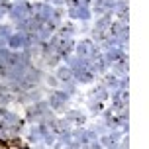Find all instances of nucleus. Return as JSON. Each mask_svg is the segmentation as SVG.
Listing matches in <instances>:
<instances>
[{
  "label": "nucleus",
  "instance_id": "f257e3e1",
  "mask_svg": "<svg viewBox=\"0 0 149 149\" xmlns=\"http://www.w3.org/2000/svg\"><path fill=\"white\" fill-rule=\"evenodd\" d=\"M8 14H10V20L14 24H20L22 20H26V18H30V16L33 14V6H31L28 0H26V2H18V4L12 6V10H10Z\"/></svg>",
  "mask_w": 149,
  "mask_h": 149
},
{
  "label": "nucleus",
  "instance_id": "f03ea898",
  "mask_svg": "<svg viewBox=\"0 0 149 149\" xmlns=\"http://www.w3.org/2000/svg\"><path fill=\"white\" fill-rule=\"evenodd\" d=\"M69 94H65L63 90H55L51 96H49V100H47V106L51 108L53 112L55 110H63L65 106H67V102H69Z\"/></svg>",
  "mask_w": 149,
  "mask_h": 149
},
{
  "label": "nucleus",
  "instance_id": "7ed1b4c3",
  "mask_svg": "<svg viewBox=\"0 0 149 149\" xmlns=\"http://www.w3.org/2000/svg\"><path fill=\"white\" fill-rule=\"evenodd\" d=\"M122 57H126V51H122V47H110V49H106V53L102 55V59L106 61V65H114V63H118Z\"/></svg>",
  "mask_w": 149,
  "mask_h": 149
},
{
  "label": "nucleus",
  "instance_id": "20e7f679",
  "mask_svg": "<svg viewBox=\"0 0 149 149\" xmlns=\"http://www.w3.org/2000/svg\"><path fill=\"white\" fill-rule=\"evenodd\" d=\"M92 10L90 8H69V18L71 20H90Z\"/></svg>",
  "mask_w": 149,
  "mask_h": 149
},
{
  "label": "nucleus",
  "instance_id": "39448f33",
  "mask_svg": "<svg viewBox=\"0 0 149 149\" xmlns=\"http://www.w3.org/2000/svg\"><path fill=\"white\" fill-rule=\"evenodd\" d=\"M57 82H63V84H69V82H74V79H73V73L69 71V67L67 65H63V67H59L57 69Z\"/></svg>",
  "mask_w": 149,
  "mask_h": 149
},
{
  "label": "nucleus",
  "instance_id": "423d86ee",
  "mask_svg": "<svg viewBox=\"0 0 149 149\" xmlns=\"http://www.w3.org/2000/svg\"><path fill=\"white\" fill-rule=\"evenodd\" d=\"M127 69H130V65H127V55H126L118 63H114V77H122V74L127 77Z\"/></svg>",
  "mask_w": 149,
  "mask_h": 149
},
{
  "label": "nucleus",
  "instance_id": "0eeeda50",
  "mask_svg": "<svg viewBox=\"0 0 149 149\" xmlns=\"http://www.w3.org/2000/svg\"><path fill=\"white\" fill-rule=\"evenodd\" d=\"M6 45H8V47H12V49H20V47H24L22 33H12V36H8L6 37Z\"/></svg>",
  "mask_w": 149,
  "mask_h": 149
},
{
  "label": "nucleus",
  "instance_id": "6e6552de",
  "mask_svg": "<svg viewBox=\"0 0 149 149\" xmlns=\"http://www.w3.org/2000/svg\"><path fill=\"white\" fill-rule=\"evenodd\" d=\"M110 24H112V14H104V16H100V18H98L94 30H104V31H108Z\"/></svg>",
  "mask_w": 149,
  "mask_h": 149
},
{
  "label": "nucleus",
  "instance_id": "1a4fd4ad",
  "mask_svg": "<svg viewBox=\"0 0 149 149\" xmlns=\"http://www.w3.org/2000/svg\"><path fill=\"white\" fill-rule=\"evenodd\" d=\"M92 98H96V100H106L108 98V90L104 88V84H100V86H96V88L92 90Z\"/></svg>",
  "mask_w": 149,
  "mask_h": 149
},
{
  "label": "nucleus",
  "instance_id": "9d476101",
  "mask_svg": "<svg viewBox=\"0 0 149 149\" xmlns=\"http://www.w3.org/2000/svg\"><path fill=\"white\" fill-rule=\"evenodd\" d=\"M69 122V124H82V122H84V116H81V112H77V110H71L67 114V118H65Z\"/></svg>",
  "mask_w": 149,
  "mask_h": 149
},
{
  "label": "nucleus",
  "instance_id": "9b49d317",
  "mask_svg": "<svg viewBox=\"0 0 149 149\" xmlns=\"http://www.w3.org/2000/svg\"><path fill=\"white\" fill-rule=\"evenodd\" d=\"M79 82H92V79H94V73L90 71V69H86V71H82L81 74H77L74 77Z\"/></svg>",
  "mask_w": 149,
  "mask_h": 149
},
{
  "label": "nucleus",
  "instance_id": "f8f14e48",
  "mask_svg": "<svg viewBox=\"0 0 149 149\" xmlns=\"http://www.w3.org/2000/svg\"><path fill=\"white\" fill-rule=\"evenodd\" d=\"M26 116H28V122H33V124H36V122H41V116H39L36 104L31 106V108H28V114H26Z\"/></svg>",
  "mask_w": 149,
  "mask_h": 149
},
{
  "label": "nucleus",
  "instance_id": "ddd939ff",
  "mask_svg": "<svg viewBox=\"0 0 149 149\" xmlns=\"http://www.w3.org/2000/svg\"><path fill=\"white\" fill-rule=\"evenodd\" d=\"M104 88H118V77H114V74H106L104 79Z\"/></svg>",
  "mask_w": 149,
  "mask_h": 149
},
{
  "label": "nucleus",
  "instance_id": "4468645a",
  "mask_svg": "<svg viewBox=\"0 0 149 149\" xmlns=\"http://www.w3.org/2000/svg\"><path fill=\"white\" fill-rule=\"evenodd\" d=\"M73 33H74V26H73V24H67L65 28H61L59 37H71Z\"/></svg>",
  "mask_w": 149,
  "mask_h": 149
},
{
  "label": "nucleus",
  "instance_id": "2eb2a0df",
  "mask_svg": "<svg viewBox=\"0 0 149 149\" xmlns=\"http://www.w3.org/2000/svg\"><path fill=\"white\" fill-rule=\"evenodd\" d=\"M88 108H90V112H92V114H98V112H100V108H102V102H100V100H96V98H90Z\"/></svg>",
  "mask_w": 149,
  "mask_h": 149
},
{
  "label": "nucleus",
  "instance_id": "dca6fc26",
  "mask_svg": "<svg viewBox=\"0 0 149 149\" xmlns=\"http://www.w3.org/2000/svg\"><path fill=\"white\" fill-rule=\"evenodd\" d=\"M92 36H94L96 41H104L106 37H108V31H104V30H92Z\"/></svg>",
  "mask_w": 149,
  "mask_h": 149
},
{
  "label": "nucleus",
  "instance_id": "f3484780",
  "mask_svg": "<svg viewBox=\"0 0 149 149\" xmlns=\"http://www.w3.org/2000/svg\"><path fill=\"white\" fill-rule=\"evenodd\" d=\"M8 36H12V28H10V26H4V24H0V37L6 39Z\"/></svg>",
  "mask_w": 149,
  "mask_h": 149
},
{
  "label": "nucleus",
  "instance_id": "a211bd4d",
  "mask_svg": "<svg viewBox=\"0 0 149 149\" xmlns=\"http://www.w3.org/2000/svg\"><path fill=\"white\" fill-rule=\"evenodd\" d=\"M28 137H30V141H39V132H37V126H33L30 130V135H28Z\"/></svg>",
  "mask_w": 149,
  "mask_h": 149
},
{
  "label": "nucleus",
  "instance_id": "6ab92c4d",
  "mask_svg": "<svg viewBox=\"0 0 149 149\" xmlns=\"http://www.w3.org/2000/svg\"><path fill=\"white\" fill-rule=\"evenodd\" d=\"M65 2H67V6H71V8H82L81 0H65Z\"/></svg>",
  "mask_w": 149,
  "mask_h": 149
},
{
  "label": "nucleus",
  "instance_id": "aec40b11",
  "mask_svg": "<svg viewBox=\"0 0 149 149\" xmlns=\"http://www.w3.org/2000/svg\"><path fill=\"white\" fill-rule=\"evenodd\" d=\"M86 149H102V145H100L98 141H92V143H88V147H86Z\"/></svg>",
  "mask_w": 149,
  "mask_h": 149
},
{
  "label": "nucleus",
  "instance_id": "412c9836",
  "mask_svg": "<svg viewBox=\"0 0 149 149\" xmlns=\"http://www.w3.org/2000/svg\"><path fill=\"white\" fill-rule=\"evenodd\" d=\"M0 149H10V143L6 139H2V137H0Z\"/></svg>",
  "mask_w": 149,
  "mask_h": 149
},
{
  "label": "nucleus",
  "instance_id": "4be33fe9",
  "mask_svg": "<svg viewBox=\"0 0 149 149\" xmlns=\"http://www.w3.org/2000/svg\"><path fill=\"white\" fill-rule=\"evenodd\" d=\"M47 82H49V84H51V86H57V84H59V82H57V79H55V77H47Z\"/></svg>",
  "mask_w": 149,
  "mask_h": 149
},
{
  "label": "nucleus",
  "instance_id": "5701e85b",
  "mask_svg": "<svg viewBox=\"0 0 149 149\" xmlns=\"http://www.w3.org/2000/svg\"><path fill=\"white\" fill-rule=\"evenodd\" d=\"M2 77H6V67H4V63H0V79Z\"/></svg>",
  "mask_w": 149,
  "mask_h": 149
},
{
  "label": "nucleus",
  "instance_id": "b1692460",
  "mask_svg": "<svg viewBox=\"0 0 149 149\" xmlns=\"http://www.w3.org/2000/svg\"><path fill=\"white\" fill-rule=\"evenodd\" d=\"M47 2H51V4H61L63 0H47Z\"/></svg>",
  "mask_w": 149,
  "mask_h": 149
},
{
  "label": "nucleus",
  "instance_id": "393cba45",
  "mask_svg": "<svg viewBox=\"0 0 149 149\" xmlns=\"http://www.w3.org/2000/svg\"><path fill=\"white\" fill-rule=\"evenodd\" d=\"M2 16H4V12H2V10H0V18H2Z\"/></svg>",
  "mask_w": 149,
  "mask_h": 149
}]
</instances>
